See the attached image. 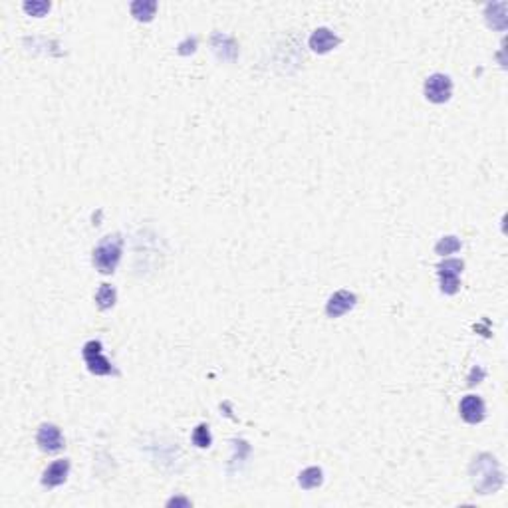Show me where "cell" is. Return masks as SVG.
<instances>
[{
    "label": "cell",
    "mask_w": 508,
    "mask_h": 508,
    "mask_svg": "<svg viewBox=\"0 0 508 508\" xmlns=\"http://www.w3.org/2000/svg\"><path fill=\"white\" fill-rule=\"evenodd\" d=\"M471 479L472 487L479 494H492L505 485V472L498 461L489 452L474 457L471 465Z\"/></svg>",
    "instance_id": "cell-1"
},
{
    "label": "cell",
    "mask_w": 508,
    "mask_h": 508,
    "mask_svg": "<svg viewBox=\"0 0 508 508\" xmlns=\"http://www.w3.org/2000/svg\"><path fill=\"white\" fill-rule=\"evenodd\" d=\"M123 250V239L121 234H110L101 239V243L94 250V266L101 274H112L121 261Z\"/></svg>",
    "instance_id": "cell-2"
},
{
    "label": "cell",
    "mask_w": 508,
    "mask_h": 508,
    "mask_svg": "<svg viewBox=\"0 0 508 508\" xmlns=\"http://www.w3.org/2000/svg\"><path fill=\"white\" fill-rule=\"evenodd\" d=\"M82 356H84V361H86L88 370H90L94 376H112V374H115L112 361L104 356V346H101V341H97V339L88 341V343L84 346V350H82Z\"/></svg>",
    "instance_id": "cell-3"
},
{
    "label": "cell",
    "mask_w": 508,
    "mask_h": 508,
    "mask_svg": "<svg viewBox=\"0 0 508 508\" xmlns=\"http://www.w3.org/2000/svg\"><path fill=\"white\" fill-rule=\"evenodd\" d=\"M465 264L459 258H447L437 266L439 270V280H441V290L443 294H457L459 286H461V274H463Z\"/></svg>",
    "instance_id": "cell-4"
},
{
    "label": "cell",
    "mask_w": 508,
    "mask_h": 508,
    "mask_svg": "<svg viewBox=\"0 0 508 508\" xmlns=\"http://www.w3.org/2000/svg\"><path fill=\"white\" fill-rule=\"evenodd\" d=\"M452 95V82L449 75L433 74L425 82V97L433 104H445Z\"/></svg>",
    "instance_id": "cell-5"
},
{
    "label": "cell",
    "mask_w": 508,
    "mask_h": 508,
    "mask_svg": "<svg viewBox=\"0 0 508 508\" xmlns=\"http://www.w3.org/2000/svg\"><path fill=\"white\" fill-rule=\"evenodd\" d=\"M356 294L350 290H338L336 294L330 296V300L326 304V314L328 318H339L343 314H348L354 306H356Z\"/></svg>",
    "instance_id": "cell-6"
},
{
    "label": "cell",
    "mask_w": 508,
    "mask_h": 508,
    "mask_svg": "<svg viewBox=\"0 0 508 508\" xmlns=\"http://www.w3.org/2000/svg\"><path fill=\"white\" fill-rule=\"evenodd\" d=\"M36 441L38 447L44 452H58L60 449H64V437L56 425H52V423H44L38 429Z\"/></svg>",
    "instance_id": "cell-7"
},
{
    "label": "cell",
    "mask_w": 508,
    "mask_h": 508,
    "mask_svg": "<svg viewBox=\"0 0 508 508\" xmlns=\"http://www.w3.org/2000/svg\"><path fill=\"white\" fill-rule=\"evenodd\" d=\"M461 417H463V421H467V423H471V425H476V423H481L483 419H485V413H487V409H485V401L481 399L479 396H467L463 397V401H461Z\"/></svg>",
    "instance_id": "cell-8"
},
{
    "label": "cell",
    "mask_w": 508,
    "mask_h": 508,
    "mask_svg": "<svg viewBox=\"0 0 508 508\" xmlns=\"http://www.w3.org/2000/svg\"><path fill=\"white\" fill-rule=\"evenodd\" d=\"M68 472H70V461L68 459H58L54 461L44 474H42V485L48 487V489H54L66 483L68 479Z\"/></svg>",
    "instance_id": "cell-9"
},
{
    "label": "cell",
    "mask_w": 508,
    "mask_h": 508,
    "mask_svg": "<svg viewBox=\"0 0 508 508\" xmlns=\"http://www.w3.org/2000/svg\"><path fill=\"white\" fill-rule=\"evenodd\" d=\"M339 44V38L330 28H316L310 36V48L316 54H328Z\"/></svg>",
    "instance_id": "cell-10"
},
{
    "label": "cell",
    "mask_w": 508,
    "mask_h": 508,
    "mask_svg": "<svg viewBox=\"0 0 508 508\" xmlns=\"http://www.w3.org/2000/svg\"><path fill=\"white\" fill-rule=\"evenodd\" d=\"M213 50L221 60H228V62H232L239 54V48H237L234 40L226 36V34H221V32H217L213 36Z\"/></svg>",
    "instance_id": "cell-11"
},
{
    "label": "cell",
    "mask_w": 508,
    "mask_h": 508,
    "mask_svg": "<svg viewBox=\"0 0 508 508\" xmlns=\"http://www.w3.org/2000/svg\"><path fill=\"white\" fill-rule=\"evenodd\" d=\"M487 20L492 28L505 30L507 28V2H494L487 6Z\"/></svg>",
    "instance_id": "cell-12"
},
{
    "label": "cell",
    "mask_w": 508,
    "mask_h": 508,
    "mask_svg": "<svg viewBox=\"0 0 508 508\" xmlns=\"http://www.w3.org/2000/svg\"><path fill=\"white\" fill-rule=\"evenodd\" d=\"M322 483H324V472H322L320 467H308L300 472L298 476V485H300L304 490H312L318 489Z\"/></svg>",
    "instance_id": "cell-13"
},
{
    "label": "cell",
    "mask_w": 508,
    "mask_h": 508,
    "mask_svg": "<svg viewBox=\"0 0 508 508\" xmlns=\"http://www.w3.org/2000/svg\"><path fill=\"white\" fill-rule=\"evenodd\" d=\"M157 2L155 0H135L132 2V14L139 22H149L155 16Z\"/></svg>",
    "instance_id": "cell-14"
},
{
    "label": "cell",
    "mask_w": 508,
    "mask_h": 508,
    "mask_svg": "<svg viewBox=\"0 0 508 508\" xmlns=\"http://www.w3.org/2000/svg\"><path fill=\"white\" fill-rule=\"evenodd\" d=\"M115 298H117V294H115V288L112 284H101L97 294H95V304L99 310H110L115 306Z\"/></svg>",
    "instance_id": "cell-15"
},
{
    "label": "cell",
    "mask_w": 508,
    "mask_h": 508,
    "mask_svg": "<svg viewBox=\"0 0 508 508\" xmlns=\"http://www.w3.org/2000/svg\"><path fill=\"white\" fill-rule=\"evenodd\" d=\"M461 250V241L457 237H443L437 245H435V252L439 256H447V254H455Z\"/></svg>",
    "instance_id": "cell-16"
},
{
    "label": "cell",
    "mask_w": 508,
    "mask_h": 508,
    "mask_svg": "<svg viewBox=\"0 0 508 508\" xmlns=\"http://www.w3.org/2000/svg\"><path fill=\"white\" fill-rule=\"evenodd\" d=\"M193 445H197L199 449H207L210 447V443H213V437H210V431H208V425L207 423H201V425H197L195 427V431H193Z\"/></svg>",
    "instance_id": "cell-17"
},
{
    "label": "cell",
    "mask_w": 508,
    "mask_h": 508,
    "mask_svg": "<svg viewBox=\"0 0 508 508\" xmlns=\"http://www.w3.org/2000/svg\"><path fill=\"white\" fill-rule=\"evenodd\" d=\"M24 10L30 14V16H44L48 10H50V2H24Z\"/></svg>",
    "instance_id": "cell-18"
},
{
    "label": "cell",
    "mask_w": 508,
    "mask_h": 508,
    "mask_svg": "<svg viewBox=\"0 0 508 508\" xmlns=\"http://www.w3.org/2000/svg\"><path fill=\"white\" fill-rule=\"evenodd\" d=\"M485 379V370L483 367H472V372H471V377H469V385H474V383H481Z\"/></svg>",
    "instance_id": "cell-19"
}]
</instances>
